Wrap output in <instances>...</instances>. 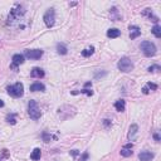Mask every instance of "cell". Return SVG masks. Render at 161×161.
Here are the masks:
<instances>
[{
    "mask_svg": "<svg viewBox=\"0 0 161 161\" xmlns=\"http://www.w3.org/2000/svg\"><path fill=\"white\" fill-rule=\"evenodd\" d=\"M7 121L11 125H15L16 124V120H15V113H10V115L7 116Z\"/></svg>",
    "mask_w": 161,
    "mask_h": 161,
    "instance_id": "obj_21",
    "label": "cell"
},
{
    "mask_svg": "<svg viewBox=\"0 0 161 161\" xmlns=\"http://www.w3.org/2000/svg\"><path fill=\"white\" fill-rule=\"evenodd\" d=\"M30 76L33 78H43L44 77V71L42 68H39V67H34L30 72Z\"/></svg>",
    "mask_w": 161,
    "mask_h": 161,
    "instance_id": "obj_13",
    "label": "cell"
},
{
    "mask_svg": "<svg viewBox=\"0 0 161 161\" xmlns=\"http://www.w3.org/2000/svg\"><path fill=\"white\" fill-rule=\"evenodd\" d=\"M154 157H155V155L150 151H142V152H140V155H139L140 161H151Z\"/></svg>",
    "mask_w": 161,
    "mask_h": 161,
    "instance_id": "obj_10",
    "label": "cell"
},
{
    "mask_svg": "<svg viewBox=\"0 0 161 161\" xmlns=\"http://www.w3.org/2000/svg\"><path fill=\"white\" fill-rule=\"evenodd\" d=\"M24 13H25V10H24V8L22 7V5H15V8H13L10 11V14H9V16H8V23H14L15 20H19L20 19V16H23L24 15Z\"/></svg>",
    "mask_w": 161,
    "mask_h": 161,
    "instance_id": "obj_2",
    "label": "cell"
},
{
    "mask_svg": "<svg viewBox=\"0 0 161 161\" xmlns=\"http://www.w3.org/2000/svg\"><path fill=\"white\" fill-rule=\"evenodd\" d=\"M8 93H9V96H11V97H22L23 93H24V86H23V83H20V82H18V83H15L14 86H9L7 88Z\"/></svg>",
    "mask_w": 161,
    "mask_h": 161,
    "instance_id": "obj_4",
    "label": "cell"
},
{
    "mask_svg": "<svg viewBox=\"0 0 161 161\" xmlns=\"http://www.w3.org/2000/svg\"><path fill=\"white\" fill-rule=\"evenodd\" d=\"M44 89H45V86L43 83H40V82H35V83H33L30 86L32 92H39V91H44Z\"/></svg>",
    "mask_w": 161,
    "mask_h": 161,
    "instance_id": "obj_14",
    "label": "cell"
},
{
    "mask_svg": "<svg viewBox=\"0 0 161 161\" xmlns=\"http://www.w3.org/2000/svg\"><path fill=\"white\" fill-rule=\"evenodd\" d=\"M130 38L131 39H136L137 37L141 35V29H140L137 25H131L130 27Z\"/></svg>",
    "mask_w": 161,
    "mask_h": 161,
    "instance_id": "obj_11",
    "label": "cell"
},
{
    "mask_svg": "<svg viewBox=\"0 0 161 161\" xmlns=\"http://www.w3.org/2000/svg\"><path fill=\"white\" fill-rule=\"evenodd\" d=\"M120 35H121V32H120L118 29H116V28L108 29L107 30V37L111 38V39H113V38H118Z\"/></svg>",
    "mask_w": 161,
    "mask_h": 161,
    "instance_id": "obj_15",
    "label": "cell"
},
{
    "mask_svg": "<svg viewBox=\"0 0 161 161\" xmlns=\"http://www.w3.org/2000/svg\"><path fill=\"white\" fill-rule=\"evenodd\" d=\"M88 157H89L88 152H83V155H82V157L80 159V161H87V160H88Z\"/></svg>",
    "mask_w": 161,
    "mask_h": 161,
    "instance_id": "obj_26",
    "label": "cell"
},
{
    "mask_svg": "<svg viewBox=\"0 0 161 161\" xmlns=\"http://www.w3.org/2000/svg\"><path fill=\"white\" fill-rule=\"evenodd\" d=\"M0 107H4V102H3V99H0Z\"/></svg>",
    "mask_w": 161,
    "mask_h": 161,
    "instance_id": "obj_34",
    "label": "cell"
},
{
    "mask_svg": "<svg viewBox=\"0 0 161 161\" xmlns=\"http://www.w3.org/2000/svg\"><path fill=\"white\" fill-rule=\"evenodd\" d=\"M147 71L149 72H159V71H161V68H160V66H157V64H154V66L149 67Z\"/></svg>",
    "mask_w": 161,
    "mask_h": 161,
    "instance_id": "obj_24",
    "label": "cell"
},
{
    "mask_svg": "<svg viewBox=\"0 0 161 161\" xmlns=\"http://www.w3.org/2000/svg\"><path fill=\"white\" fill-rule=\"evenodd\" d=\"M140 49L142 51V53L146 55V57H154L156 54V45L152 42H149V40H145V42L141 43L140 45Z\"/></svg>",
    "mask_w": 161,
    "mask_h": 161,
    "instance_id": "obj_1",
    "label": "cell"
},
{
    "mask_svg": "<svg viewBox=\"0 0 161 161\" xmlns=\"http://www.w3.org/2000/svg\"><path fill=\"white\" fill-rule=\"evenodd\" d=\"M132 154H133V152L131 150H128V149H122V150H121V155L124 157H130Z\"/></svg>",
    "mask_w": 161,
    "mask_h": 161,
    "instance_id": "obj_23",
    "label": "cell"
},
{
    "mask_svg": "<svg viewBox=\"0 0 161 161\" xmlns=\"http://www.w3.org/2000/svg\"><path fill=\"white\" fill-rule=\"evenodd\" d=\"M142 15L147 16V18L150 19L151 22H154V23H157V22H159V18L154 15V13H152V9H150V8H146V9L142 11Z\"/></svg>",
    "mask_w": 161,
    "mask_h": 161,
    "instance_id": "obj_12",
    "label": "cell"
},
{
    "mask_svg": "<svg viewBox=\"0 0 161 161\" xmlns=\"http://www.w3.org/2000/svg\"><path fill=\"white\" fill-rule=\"evenodd\" d=\"M93 53H95V47H88V48H86L84 51H82V55L83 57H91Z\"/></svg>",
    "mask_w": 161,
    "mask_h": 161,
    "instance_id": "obj_19",
    "label": "cell"
},
{
    "mask_svg": "<svg viewBox=\"0 0 161 161\" xmlns=\"http://www.w3.org/2000/svg\"><path fill=\"white\" fill-rule=\"evenodd\" d=\"M24 54L29 59H39L43 55V51L42 49H25Z\"/></svg>",
    "mask_w": 161,
    "mask_h": 161,
    "instance_id": "obj_7",
    "label": "cell"
},
{
    "mask_svg": "<svg viewBox=\"0 0 161 161\" xmlns=\"http://www.w3.org/2000/svg\"><path fill=\"white\" fill-rule=\"evenodd\" d=\"M81 93H84V95H87V96H92L93 95V91H91V89H82L81 91Z\"/></svg>",
    "mask_w": 161,
    "mask_h": 161,
    "instance_id": "obj_27",
    "label": "cell"
},
{
    "mask_svg": "<svg viewBox=\"0 0 161 161\" xmlns=\"http://www.w3.org/2000/svg\"><path fill=\"white\" fill-rule=\"evenodd\" d=\"M154 139H155V141H157V142H160V135L159 133H157V132H155L154 133Z\"/></svg>",
    "mask_w": 161,
    "mask_h": 161,
    "instance_id": "obj_28",
    "label": "cell"
},
{
    "mask_svg": "<svg viewBox=\"0 0 161 161\" xmlns=\"http://www.w3.org/2000/svg\"><path fill=\"white\" fill-rule=\"evenodd\" d=\"M57 52H58L59 54L64 55V54L68 53V49H67L66 44H63V43H58V44H57Z\"/></svg>",
    "mask_w": 161,
    "mask_h": 161,
    "instance_id": "obj_17",
    "label": "cell"
},
{
    "mask_svg": "<svg viewBox=\"0 0 161 161\" xmlns=\"http://www.w3.org/2000/svg\"><path fill=\"white\" fill-rule=\"evenodd\" d=\"M28 113H29V116H30V118L34 120V121L39 120L40 116H42L39 107H38V103H37L35 101H33V99H30V101H29V104H28Z\"/></svg>",
    "mask_w": 161,
    "mask_h": 161,
    "instance_id": "obj_3",
    "label": "cell"
},
{
    "mask_svg": "<svg viewBox=\"0 0 161 161\" xmlns=\"http://www.w3.org/2000/svg\"><path fill=\"white\" fill-rule=\"evenodd\" d=\"M43 20H44L45 25L48 28H52L54 25V22H55V11L53 8H51V9H48L45 11L44 16H43Z\"/></svg>",
    "mask_w": 161,
    "mask_h": 161,
    "instance_id": "obj_6",
    "label": "cell"
},
{
    "mask_svg": "<svg viewBox=\"0 0 161 161\" xmlns=\"http://www.w3.org/2000/svg\"><path fill=\"white\" fill-rule=\"evenodd\" d=\"M11 60H13V63H11L10 68L16 69V68H18V66L24 63V55H23V54H14L13 59H11Z\"/></svg>",
    "mask_w": 161,
    "mask_h": 161,
    "instance_id": "obj_9",
    "label": "cell"
},
{
    "mask_svg": "<svg viewBox=\"0 0 161 161\" xmlns=\"http://www.w3.org/2000/svg\"><path fill=\"white\" fill-rule=\"evenodd\" d=\"M151 32H152V34H154L156 38H160L161 37V27H160V25L156 24L154 28L151 29Z\"/></svg>",
    "mask_w": 161,
    "mask_h": 161,
    "instance_id": "obj_20",
    "label": "cell"
},
{
    "mask_svg": "<svg viewBox=\"0 0 161 161\" xmlns=\"http://www.w3.org/2000/svg\"><path fill=\"white\" fill-rule=\"evenodd\" d=\"M146 88H147L149 91H156V89H157V84H155V83H151V82H149V83L146 84Z\"/></svg>",
    "mask_w": 161,
    "mask_h": 161,
    "instance_id": "obj_25",
    "label": "cell"
},
{
    "mask_svg": "<svg viewBox=\"0 0 161 161\" xmlns=\"http://www.w3.org/2000/svg\"><path fill=\"white\" fill-rule=\"evenodd\" d=\"M137 133H139V126L136 124L131 125L128 128V133H127V139L128 141H135L137 139Z\"/></svg>",
    "mask_w": 161,
    "mask_h": 161,
    "instance_id": "obj_8",
    "label": "cell"
},
{
    "mask_svg": "<svg viewBox=\"0 0 161 161\" xmlns=\"http://www.w3.org/2000/svg\"><path fill=\"white\" fill-rule=\"evenodd\" d=\"M104 125H106V126L110 125V120H104Z\"/></svg>",
    "mask_w": 161,
    "mask_h": 161,
    "instance_id": "obj_33",
    "label": "cell"
},
{
    "mask_svg": "<svg viewBox=\"0 0 161 161\" xmlns=\"http://www.w3.org/2000/svg\"><path fill=\"white\" fill-rule=\"evenodd\" d=\"M69 154L73 155V156H77V155H80V151L78 150H72V151H69Z\"/></svg>",
    "mask_w": 161,
    "mask_h": 161,
    "instance_id": "obj_30",
    "label": "cell"
},
{
    "mask_svg": "<svg viewBox=\"0 0 161 161\" xmlns=\"http://www.w3.org/2000/svg\"><path fill=\"white\" fill-rule=\"evenodd\" d=\"M117 67H118V69L121 72L127 73V72H131L133 69V63H132V60H131L130 58L124 57V58H121V59L118 60Z\"/></svg>",
    "mask_w": 161,
    "mask_h": 161,
    "instance_id": "obj_5",
    "label": "cell"
},
{
    "mask_svg": "<svg viewBox=\"0 0 161 161\" xmlns=\"http://www.w3.org/2000/svg\"><path fill=\"white\" fill-rule=\"evenodd\" d=\"M132 147H133V145H132V143H126V145L124 146V149H128V150H132Z\"/></svg>",
    "mask_w": 161,
    "mask_h": 161,
    "instance_id": "obj_29",
    "label": "cell"
},
{
    "mask_svg": "<svg viewBox=\"0 0 161 161\" xmlns=\"http://www.w3.org/2000/svg\"><path fill=\"white\" fill-rule=\"evenodd\" d=\"M40 155H42V152H40V149H34L33 151H32V154H30V159L32 160H34V161H37V160H39L40 159Z\"/></svg>",
    "mask_w": 161,
    "mask_h": 161,
    "instance_id": "obj_18",
    "label": "cell"
},
{
    "mask_svg": "<svg viewBox=\"0 0 161 161\" xmlns=\"http://www.w3.org/2000/svg\"><path fill=\"white\" fill-rule=\"evenodd\" d=\"M149 92H150V91H149L147 88H146V86H145V87H143V88H142V93H143V95H147Z\"/></svg>",
    "mask_w": 161,
    "mask_h": 161,
    "instance_id": "obj_32",
    "label": "cell"
},
{
    "mask_svg": "<svg viewBox=\"0 0 161 161\" xmlns=\"http://www.w3.org/2000/svg\"><path fill=\"white\" fill-rule=\"evenodd\" d=\"M115 108L116 111H118V112H124L125 108H126V102L124 99H118V101L115 102Z\"/></svg>",
    "mask_w": 161,
    "mask_h": 161,
    "instance_id": "obj_16",
    "label": "cell"
},
{
    "mask_svg": "<svg viewBox=\"0 0 161 161\" xmlns=\"http://www.w3.org/2000/svg\"><path fill=\"white\" fill-rule=\"evenodd\" d=\"M42 139H43V141H44V142H51L52 135L48 133V132H43V133H42Z\"/></svg>",
    "mask_w": 161,
    "mask_h": 161,
    "instance_id": "obj_22",
    "label": "cell"
},
{
    "mask_svg": "<svg viewBox=\"0 0 161 161\" xmlns=\"http://www.w3.org/2000/svg\"><path fill=\"white\" fill-rule=\"evenodd\" d=\"M88 87H92V82H87V83H84V88H88Z\"/></svg>",
    "mask_w": 161,
    "mask_h": 161,
    "instance_id": "obj_31",
    "label": "cell"
}]
</instances>
